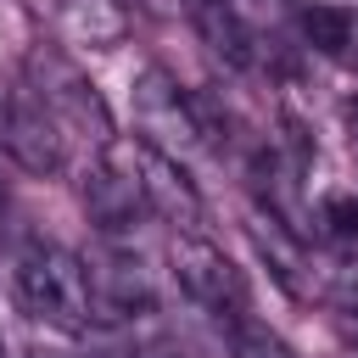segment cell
Here are the masks:
<instances>
[{"label":"cell","instance_id":"cell-1","mask_svg":"<svg viewBox=\"0 0 358 358\" xmlns=\"http://www.w3.org/2000/svg\"><path fill=\"white\" fill-rule=\"evenodd\" d=\"M17 296L39 324H56L67 336H78L95 319V291H90V268L84 257H73L56 241H34L17 257Z\"/></svg>","mask_w":358,"mask_h":358},{"label":"cell","instance_id":"cell-2","mask_svg":"<svg viewBox=\"0 0 358 358\" xmlns=\"http://www.w3.org/2000/svg\"><path fill=\"white\" fill-rule=\"evenodd\" d=\"M168 263H173L179 291H185L196 308H207V313H218V319H241V313H246V280H241V268L224 257V246H213L207 235H173Z\"/></svg>","mask_w":358,"mask_h":358},{"label":"cell","instance_id":"cell-3","mask_svg":"<svg viewBox=\"0 0 358 358\" xmlns=\"http://www.w3.org/2000/svg\"><path fill=\"white\" fill-rule=\"evenodd\" d=\"M134 123H140V140L162 145V151H190L201 145V123H196V95H185L162 67H145L134 78Z\"/></svg>","mask_w":358,"mask_h":358},{"label":"cell","instance_id":"cell-4","mask_svg":"<svg viewBox=\"0 0 358 358\" xmlns=\"http://www.w3.org/2000/svg\"><path fill=\"white\" fill-rule=\"evenodd\" d=\"M0 145H6V157L17 162V168H28V173H62L67 168V134H62V123H56V112L39 101V95H17V101H6V112H0Z\"/></svg>","mask_w":358,"mask_h":358},{"label":"cell","instance_id":"cell-5","mask_svg":"<svg viewBox=\"0 0 358 358\" xmlns=\"http://www.w3.org/2000/svg\"><path fill=\"white\" fill-rule=\"evenodd\" d=\"M84 213L101 224V229H129L151 201H145V185H140V173H134V162H129V145H106V157L84 173Z\"/></svg>","mask_w":358,"mask_h":358},{"label":"cell","instance_id":"cell-6","mask_svg":"<svg viewBox=\"0 0 358 358\" xmlns=\"http://www.w3.org/2000/svg\"><path fill=\"white\" fill-rule=\"evenodd\" d=\"M84 268H90V291H95V319H134L157 302L151 268L140 263V252L101 246L95 257H84Z\"/></svg>","mask_w":358,"mask_h":358},{"label":"cell","instance_id":"cell-7","mask_svg":"<svg viewBox=\"0 0 358 358\" xmlns=\"http://www.w3.org/2000/svg\"><path fill=\"white\" fill-rule=\"evenodd\" d=\"M129 162H134V173H140V185H145V201H151L157 213H168V218H179V224H196V218H201V196H196V185L185 179V168H179L173 151H162V145H151V140H134V145H129Z\"/></svg>","mask_w":358,"mask_h":358},{"label":"cell","instance_id":"cell-8","mask_svg":"<svg viewBox=\"0 0 358 358\" xmlns=\"http://www.w3.org/2000/svg\"><path fill=\"white\" fill-rule=\"evenodd\" d=\"M56 22L84 50H112V45L129 39V6L123 0H62Z\"/></svg>","mask_w":358,"mask_h":358},{"label":"cell","instance_id":"cell-9","mask_svg":"<svg viewBox=\"0 0 358 358\" xmlns=\"http://www.w3.org/2000/svg\"><path fill=\"white\" fill-rule=\"evenodd\" d=\"M252 241H257V252L268 257L274 280H280L291 296H308V280H302V274H313V268H308L302 235H296V229H285V224H274L268 213H257V218H252Z\"/></svg>","mask_w":358,"mask_h":358},{"label":"cell","instance_id":"cell-10","mask_svg":"<svg viewBox=\"0 0 358 358\" xmlns=\"http://www.w3.org/2000/svg\"><path fill=\"white\" fill-rule=\"evenodd\" d=\"M296 28H302V39L319 56H347L352 50V34H358V11L352 6H336V0H302Z\"/></svg>","mask_w":358,"mask_h":358},{"label":"cell","instance_id":"cell-11","mask_svg":"<svg viewBox=\"0 0 358 358\" xmlns=\"http://www.w3.org/2000/svg\"><path fill=\"white\" fill-rule=\"evenodd\" d=\"M229 352H235V358H296L285 336H274L268 324H252V319H235Z\"/></svg>","mask_w":358,"mask_h":358},{"label":"cell","instance_id":"cell-12","mask_svg":"<svg viewBox=\"0 0 358 358\" xmlns=\"http://www.w3.org/2000/svg\"><path fill=\"white\" fill-rule=\"evenodd\" d=\"M319 218L330 224V235H336V241H358V190H341V196H330Z\"/></svg>","mask_w":358,"mask_h":358},{"label":"cell","instance_id":"cell-13","mask_svg":"<svg viewBox=\"0 0 358 358\" xmlns=\"http://www.w3.org/2000/svg\"><path fill=\"white\" fill-rule=\"evenodd\" d=\"M134 358H185L173 341H145V347H134Z\"/></svg>","mask_w":358,"mask_h":358},{"label":"cell","instance_id":"cell-14","mask_svg":"<svg viewBox=\"0 0 358 358\" xmlns=\"http://www.w3.org/2000/svg\"><path fill=\"white\" fill-rule=\"evenodd\" d=\"M347 134H352V145H358V95L347 101Z\"/></svg>","mask_w":358,"mask_h":358},{"label":"cell","instance_id":"cell-15","mask_svg":"<svg viewBox=\"0 0 358 358\" xmlns=\"http://www.w3.org/2000/svg\"><path fill=\"white\" fill-rule=\"evenodd\" d=\"M347 358H358V352H347Z\"/></svg>","mask_w":358,"mask_h":358},{"label":"cell","instance_id":"cell-16","mask_svg":"<svg viewBox=\"0 0 358 358\" xmlns=\"http://www.w3.org/2000/svg\"><path fill=\"white\" fill-rule=\"evenodd\" d=\"M45 358H50V352H45Z\"/></svg>","mask_w":358,"mask_h":358}]
</instances>
